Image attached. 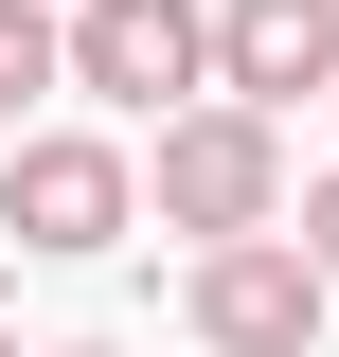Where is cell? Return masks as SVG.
I'll return each mask as SVG.
<instances>
[{"label": "cell", "mask_w": 339, "mask_h": 357, "mask_svg": "<svg viewBox=\"0 0 339 357\" xmlns=\"http://www.w3.org/2000/svg\"><path fill=\"white\" fill-rule=\"evenodd\" d=\"M54 357H107V340H54Z\"/></svg>", "instance_id": "obj_8"}, {"label": "cell", "mask_w": 339, "mask_h": 357, "mask_svg": "<svg viewBox=\"0 0 339 357\" xmlns=\"http://www.w3.org/2000/svg\"><path fill=\"white\" fill-rule=\"evenodd\" d=\"M0 357H18V321H0Z\"/></svg>", "instance_id": "obj_9"}, {"label": "cell", "mask_w": 339, "mask_h": 357, "mask_svg": "<svg viewBox=\"0 0 339 357\" xmlns=\"http://www.w3.org/2000/svg\"><path fill=\"white\" fill-rule=\"evenodd\" d=\"M286 232H303V268L339 286V178H303V197H286Z\"/></svg>", "instance_id": "obj_7"}, {"label": "cell", "mask_w": 339, "mask_h": 357, "mask_svg": "<svg viewBox=\"0 0 339 357\" xmlns=\"http://www.w3.org/2000/svg\"><path fill=\"white\" fill-rule=\"evenodd\" d=\"M0 232H18L36 268L126 250V232H143V161L107 126H18V143H0Z\"/></svg>", "instance_id": "obj_2"}, {"label": "cell", "mask_w": 339, "mask_h": 357, "mask_svg": "<svg viewBox=\"0 0 339 357\" xmlns=\"http://www.w3.org/2000/svg\"><path fill=\"white\" fill-rule=\"evenodd\" d=\"M214 107H339V0H214Z\"/></svg>", "instance_id": "obj_5"}, {"label": "cell", "mask_w": 339, "mask_h": 357, "mask_svg": "<svg viewBox=\"0 0 339 357\" xmlns=\"http://www.w3.org/2000/svg\"><path fill=\"white\" fill-rule=\"evenodd\" d=\"M36 89H72V0H0V126Z\"/></svg>", "instance_id": "obj_6"}, {"label": "cell", "mask_w": 339, "mask_h": 357, "mask_svg": "<svg viewBox=\"0 0 339 357\" xmlns=\"http://www.w3.org/2000/svg\"><path fill=\"white\" fill-rule=\"evenodd\" d=\"M72 89L126 126L214 107V0H72Z\"/></svg>", "instance_id": "obj_3"}, {"label": "cell", "mask_w": 339, "mask_h": 357, "mask_svg": "<svg viewBox=\"0 0 339 357\" xmlns=\"http://www.w3.org/2000/svg\"><path fill=\"white\" fill-rule=\"evenodd\" d=\"M322 268H303V232H250V250H197L179 268V321H197V357H322Z\"/></svg>", "instance_id": "obj_4"}, {"label": "cell", "mask_w": 339, "mask_h": 357, "mask_svg": "<svg viewBox=\"0 0 339 357\" xmlns=\"http://www.w3.org/2000/svg\"><path fill=\"white\" fill-rule=\"evenodd\" d=\"M143 215L197 232V250L286 232V126H268V107H179V126L143 143Z\"/></svg>", "instance_id": "obj_1"}]
</instances>
